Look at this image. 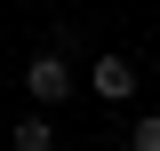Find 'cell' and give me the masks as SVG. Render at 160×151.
<instances>
[{
  "mask_svg": "<svg viewBox=\"0 0 160 151\" xmlns=\"http://www.w3.org/2000/svg\"><path fill=\"white\" fill-rule=\"evenodd\" d=\"M72 88L80 80H72V64H64V48H40V56L24 64V95H32V103H64Z\"/></svg>",
  "mask_w": 160,
  "mask_h": 151,
  "instance_id": "obj_1",
  "label": "cell"
},
{
  "mask_svg": "<svg viewBox=\"0 0 160 151\" xmlns=\"http://www.w3.org/2000/svg\"><path fill=\"white\" fill-rule=\"evenodd\" d=\"M88 95H96V103H128V95H136V64L128 56H96L88 64Z\"/></svg>",
  "mask_w": 160,
  "mask_h": 151,
  "instance_id": "obj_2",
  "label": "cell"
},
{
  "mask_svg": "<svg viewBox=\"0 0 160 151\" xmlns=\"http://www.w3.org/2000/svg\"><path fill=\"white\" fill-rule=\"evenodd\" d=\"M16 151H56V127H48V119H16Z\"/></svg>",
  "mask_w": 160,
  "mask_h": 151,
  "instance_id": "obj_3",
  "label": "cell"
},
{
  "mask_svg": "<svg viewBox=\"0 0 160 151\" xmlns=\"http://www.w3.org/2000/svg\"><path fill=\"white\" fill-rule=\"evenodd\" d=\"M128 151H160V112H144V119H136V135H128Z\"/></svg>",
  "mask_w": 160,
  "mask_h": 151,
  "instance_id": "obj_4",
  "label": "cell"
}]
</instances>
